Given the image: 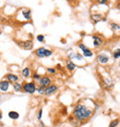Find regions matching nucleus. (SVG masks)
I'll return each instance as SVG.
<instances>
[{
    "label": "nucleus",
    "instance_id": "obj_1",
    "mask_svg": "<svg viewBox=\"0 0 120 127\" xmlns=\"http://www.w3.org/2000/svg\"><path fill=\"white\" fill-rule=\"evenodd\" d=\"M92 114H93L92 109L88 108L87 106H85L84 104L78 103L74 108L72 116L75 117L76 119H78V121H80V122H84V121H86V120L92 117Z\"/></svg>",
    "mask_w": 120,
    "mask_h": 127
},
{
    "label": "nucleus",
    "instance_id": "obj_2",
    "mask_svg": "<svg viewBox=\"0 0 120 127\" xmlns=\"http://www.w3.org/2000/svg\"><path fill=\"white\" fill-rule=\"evenodd\" d=\"M37 85L34 82H26L22 84V92L29 95H32L36 92Z\"/></svg>",
    "mask_w": 120,
    "mask_h": 127
},
{
    "label": "nucleus",
    "instance_id": "obj_3",
    "mask_svg": "<svg viewBox=\"0 0 120 127\" xmlns=\"http://www.w3.org/2000/svg\"><path fill=\"white\" fill-rule=\"evenodd\" d=\"M34 54H35L36 57L42 59V58H48V57H51L53 55V51L50 50V49H47L45 47H42L37 48L36 50L34 51Z\"/></svg>",
    "mask_w": 120,
    "mask_h": 127
},
{
    "label": "nucleus",
    "instance_id": "obj_4",
    "mask_svg": "<svg viewBox=\"0 0 120 127\" xmlns=\"http://www.w3.org/2000/svg\"><path fill=\"white\" fill-rule=\"evenodd\" d=\"M78 47L82 51L83 57H85V58H91V57L93 56V52H92L87 46H85V45L82 44V43H78Z\"/></svg>",
    "mask_w": 120,
    "mask_h": 127
},
{
    "label": "nucleus",
    "instance_id": "obj_5",
    "mask_svg": "<svg viewBox=\"0 0 120 127\" xmlns=\"http://www.w3.org/2000/svg\"><path fill=\"white\" fill-rule=\"evenodd\" d=\"M52 83V80H51L50 77H48V76H42L41 78L39 79L38 81V86H42V87H43V88H46L47 86H49Z\"/></svg>",
    "mask_w": 120,
    "mask_h": 127
},
{
    "label": "nucleus",
    "instance_id": "obj_6",
    "mask_svg": "<svg viewBox=\"0 0 120 127\" xmlns=\"http://www.w3.org/2000/svg\"><path fill=\"white\" fill-rule=\"evenodd\" d=\"M10 83L6 79H2L0 81V92L2 93H8L10 89Z\"/></svg>",
    "mask_w": 120,
    "mask_h": 127
},
{
    "label": "nucleus",
    "instance_id": "obj_7",
    "mask_svg": "<svg viewBox=\"0 0 120 127\" xmlns=\"http://www.w3.org/2000/svg\"><path fill=\"white\" fill-rule=\"evenodd\" d=\"M18 46L20 47H22L23 49H26V50H31L33 47V42L32 40H26V41H20L18 42Z\"/></svg>",
    "mask_w": 120,
    "mask_h": 127
},
{
    "label": "nucleus",
    "instance_id": "obj_8",
    "mask_svg": "<svg viewBox=\"0 0 120 127\" xmlns=\"http://www.w3.org/2000/svg\"><path fill=\"white\" fill-rule=\"evenodd\" d=\"M58 90V86L56 85H50L49 86H47L44 89V96H51V95L55 94V92Z\"/></svg>",
    "mask_w": 120,
    "mask_h": 127
},
{
    "label": "nucleus",
    "instance_id": "obj_9",
    "mask_svg": "<svg viewBox=\"0 0 120 127\" xmlns=\"http://www.w3.org/2000/svg\"><path fill=\"white\" fill-rule=\"evenodd\" d=\"M6 80L9 81L10 84H14V83L19 81V76L16 73H13V72H9L6 75Z\"/></svg>",
    "mask_w": 120,
    "mask_h": 127
},
{
    "label": "nucleus",
    "instance_id": "obj_10",
    "mask_svg": "<svg viewBox=\"0 0 120 127\" xmlns=\"http://www.w3.org/2000/svg\"><path fill=\"white\" fill-rule=\"evenodd\" d=\"M92 42H93V46L95 48H98V47H100L102 46V44H103V38L101 36H99V35H97V34H94V35H92Z\"/></svg>",
    "mask_w": 120,
    "mask_h": 127
},
{
    "label": "nucleus",
    "instance_id": "obj_11",
    "mask_svg": "<svg viewBox=\"0 0 120 127\" xmlns=\"http://www.w3.org/2000/svg\"><path fill=\"white\" fill-rule=\"evenodd\" d=\"M20 14L22 16L25 20H32V11L29 9H22L20 10Z\"/></svg>",
    "mask_w": 120,
    "mask_h": 127
},
{
    "label": "nucleus",
    "instance_id": "obj_12",
    "mask_svg": "<svg viewBox=\"0 0 120 127\" xmlns=\"http://www.w3.org/2000/svg\"><path fill=\"white\" fill-rule=\"evenodd\" d=\"M97 60L100 64H106L109 61V57L107 56L106 54H99L97 57Z\"/></svg>",
    "mask_w": 120,
    "mask_h": 127
},
{
    "label": "nucleus",
    "instance_id": "obj_13",
    "mask_svg": "<svg viewBox=\"0 0 120 127\" xmlns=\"http://www.w3.org/2000/svg\"><path fill=\"white\" fill-rule=\"evenodd\" d=\"M69 59L70 60H73V59L83 60V56L77 52H70V53H69Z\"/></svg>",
    "mask_w": 120,
    "mask_h": 127
},
{
    "label": "nucleus",
    "instance_id": "obj_14",
    "mask_svg": "<svg viewBox=\"0 0 120 127\" xmlns=\"http://www.w3.org/2000/svg\"><path fill=\"white\" fill-rule=\"evenodd\" d=\"M103 16L102 14H98V13L91 15V20H92V21L94 24H96V23H98V22L102 21V20H103Z\"/></svg>",
    "mask_w": 120,
    "mask_h": 127
},
{
    "label": "nucleus",
    "instance_id": "obj_15",
    "mask_svg": "<svg viewBox=\"0 0 120 127\" xmlns=\"http://www.w3.org/2000/svg\"><path fill=\"white\" fill-rule=\"evenodd\" d=\"M66 67H67V69L69 71H73L77 69V65L72 60H70V59H68V60L66 61Z\"/></svg>",
    "mask_w": 120,
    "mask_h": 127
},
{
    "label": "nucleus",
    "instance_id": "obj_16",
    "mask_svg": "<svg viewBox=\"0 0 120 127\" xmlns=\"http://www.w3.org/2000/svg\"><path fill=\"white\" fill-rule=\"evenodd\" d=\"M103 86L104 87V88H111V87H113V85H114V82L109 79V78H104L103 80Z\"/></svg>",
    "mask_w": 120,
    "mask_h": 127
},
{
    "label": "nucleus",
    "instance_id": "obj_17",
    "mask_svg": "<svg viewBox=\"0 0 120 127\" xmlns=\"http://www.w3.org/2000/svg\"><path fill=\"white\" fill-rule=\"evenodd\" d=\"M12 87H13L14 92H16V93L22 92V84L20 82H16V83L12 84Z\"/></svg>",
    "mask_w": 120,
    "mask_h": 127
},
{
    "label": "nucleus",
    "instance_id": "obj_18",
    "mask_svg": "<svg viewBox=\"0 0 120 127\" xmlns=\"http://www.w3.org/2000/svg\"><path fill=\"white\" fill-rule=\"evenodd\" d=\"M8 116H9V118L10 120L16 121V120H18V118H19V113L18 111H16V110H10L8 113Z\"/></svg>",
    "mask_w": 120,
    "mask_h": 127
},
{
    "label": "nucleus",
    "instance_id": "obj_19",
    "mask_svg": "<svg viewBox=\"0 0 120 127\" xmlns=\"http://www.w3.org/2000/svg\"><path fill=\"white\" fill-rule=\"evenodd\" d=\"M31 73H32V71H31V69L29 67L23 68L22 71H21V76L24 79H27L29 77H31Z\"/></svg>",
    "mask_w": 120,
    "mask_h": 127
},
{
    "label": "nucleus",
    "instance_id": "obj_20",
    "mask_svg": "<svg viewBox=\"0 0 120 127\" xmlns=\"http://www.w3.org/2000/svg\"><path fill=\"white\" fill-rule=\"evenodd\" d=\"M69 122H71V124L75 127H79L81 125V122L80 121H78V119H76L75 117H69Z\"/></svg>",
    "mask_w": 120,
    "mask_h": 127
},
{
    "label": "nucleus",
    "instance_id": "obj_21",
    "mask_svg": "<svg viewBox=\"0 0 120 127\" xmlns=\"http://www.w3.org/2000/svg\"><path fill=\"white\" fill-rule=\"evenodd\" d=\"M110 27L113 31H117V30H120V25H118L117 23H115V22H111L110 23Z\"/></svg>",
    "mask_w": 120,
    "mask_h": 127
},
{
    "label": "nucleus",
    "instance_id": "obj_22",
    "mask_svg": "<svg viewBox=\"0 0 120 127\" xmlns=\"http://www.w3.org/2000/svg\"><path fill=\"white\" fill-rule=\"evenodd\" d=\"M113 57H114V59H119L120 58V48L115 49V51H114V53H113Z\"/></svg>",
    "mask_w": 120,
    "mask_h": 127
},
{
    "label": "nucleus",
    "instance_id": "obj_23",
    "mask_svg": "<svg viewBox=\"0 0 120 127\" xmlns=\"http://www.w3.org/2000/svg\"><path fill=\"white\" fill-rule=\"evenodd\" d=\"M118 123H119V120H114V121H112L110 122V124H109V127H116L118 125Z\"/></svg>",
    "mask_w": 120,
    "mask_h": 127
},
{
    "label": "nucleus",
    "instance_id": "obj_24",
    "mask_svg": "<svg viewBox=\"0 0 120 127\" xmlns=\"http://www.w3.org/2000/svg\"><path fill=\"white\" fill-rule=\"evenodd\" d=\"M36 39L38 42L43 43L44 42V35H43V34H38L36 36Z\"/></svg>",
    "mask_w": 120,
    "mask_h": 127
},
{
    "label": "nucleus",
    "instance_id": "obj_25",
    "mask_svg": "<svg viewBox=\"0 0 120 127\" xmlns=\"http://www.w3.org/2000/svg\"><path fill=\"white\" fill-rule=\"evenodd\" d=\"M44 89H45V88H43V87H42V86H37L36 92L39 95H43V93H44Z\"/></svg>",
    "mask_w": 120,
    "mask_h": 127
},
{
    "label": "nucleus",
    "instance_id": "obj_26",
    "mask_svg": "<svg viewBox=\"0 0 120 127\" xmlns=\"http://www.w3.org/2000/svg\"><path fill=\"white\" fill-rule=\"evenodd\" d=\"M42 117H43V108L39 109L38 114H37V120H38L39 122H41V121H42Z\"/></svg>",
    "mask_w": 120,
    "mask_h": 127
},
{
    "label": "nucleus",
    "instance_id": "obj_27",
    "mask_svg": "<svg viewBox=\"0 0 120 127\" xmlns=\"http://www.w3.org/2000/svg\"><path fill=\"white\" fill-rule=\"evenodd\" d=\"M42 76L39 74V73H37V72H35V73H33V75L32 76V78L33 79V81H39V79L41 78Z\"/></svg>",
    "mask_w": 120,
    "mask_h": 127
},
{
    "label": "nucleus",
    "instance_id": "obj_28",
    "mask_svg": "<svg viewBox=\"0 0 120 127\" xmlns=\"http://www.w3.org/2000/svg\"><path fill=\"white\" fill-rule=\"evenodd\" d=\"M47 72L48 73H50V74H55V72H56V70H55V68H47Z\"/></svg>",
    "mask_w": 120,
    "mask_h": 127
},
{
    "label": "nucleus",
    "instance_id": "obj_29",
    "mask_svg": "<svg viewBox=\"0 0 120 127\" xmlns=\"http://www.w3.org/2000/svg\"><path fill=\"white\" fill-rule=\"evenodd\" d=\"M96 1L99 5H105L108 2V0H96Z\"/></svg>",
    "mask_w": 120,
    "mask_h": 127
},
{
    "label": "nucleus",
    "instance_id": "obj_30",
    "mask_svg": "<svg viewBox=\"0 0 120 127\" xmlns=\"http://www.w3.org/2000/svg\"><path fill=\"white\" fill-rule=\"evenodd\" d=\"M40 126H41V127H44V126H45V125H44V123L42 122V121L40 122Z\"/></svg>",
    "mask_w": 120,
    "mask_h": 127
},
{
    "label": "nucleus",
    "instance_id": "obj_31",
    "mask_svg": "<svg viewBox=\"0 0 120 127\" xmlns=\"http://www.w3.org/2000/svg\"><path fill=\"white\" fill-rule=\"evenodd\" d=\"M2 118H3V112L0 110V121L2 120Z\"/></svg>",
    "mask_w": 120,
    "mask_h": 127
},
{
    "label": "nucleus",
    "instance_id": "obj_32",
    "mask_svg": "<svg viewBox=\"0 0 120 127\" xmlns=\"http://www.w3.org/2000/svg\"><path fill=\"white\" fill-rule=\"evenodd\" d=\"M116 9L118 10H120V2L119 3H117V5H116Z\"/></svg>",
    "mask_w": 120,
    "mask_h": 127
},
{
    "label": "nucleus",
    "instance_id": "obj_33",
    "mask_svg": "<svg viewBox=\"0 0 120 127\" xmlns=\"http://www.w3.org/2000/svg\"><path fill=\"white\" fill-rule=\"evenodd\" d=\"M69 1H72V0H69Z\"/></svg>",
    "mask_w": 120,
    "mask_h": 127
}]
</instances>
